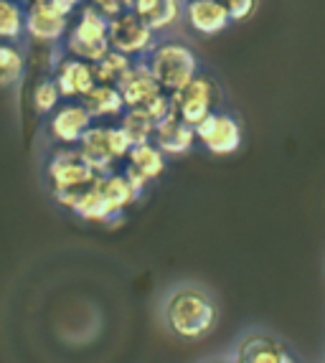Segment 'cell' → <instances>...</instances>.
Here are the masks:
<instances>
[{"mask_svg": "<svg viewBox=\"0 0 325 363\" xmlns=\"http://www.w3.org/2000/svg\"><path fill=\"white\" fill-rule=\"evenodd\" d=\"M216 303L199 287H178L165 303V323L183 340L206 338L216 325Z\"/></svg>", "mask_w": 325, "mask_h": 363, "instance_id": "1", "label": "cell"}, {"mask_svg": "<svg viewBox=\"0 0 325 363\" xmlns=\"http://www.w3.org/2000/svg\"><path fill=\"white\" fill-rule=\"evenodd\" d=\"M48 181L54 188V196L59 203L72 208L77 203V199L84 194L87 188L94 186L99 173L92 168L84 160V155L72 147H64V150L54 152L51 160H48Z\"/></svg>", "mask_w": 325, "mask_h": 363, "instance_id": "2", "label": "cell"}, {"mask_svg": "<svg viewBox=\"0 0 325 363\" xmlns=\"http://www.w3.org/2000/svg\"><path fill=\"white\" fill-rule=\"evenodd\" d=\"M148 64H150V72L158 79V84L168 94L181 91L183 86L191 84L193 79L199 77V59L186 43H158V46H153Z\"/></svg>", "mask_w": 325, "mask_h": 363, "instance_id": "3", "label": "cell"}, {"mask_svg": "<svg viewBox=\"0 0 325 363\" xmlns=\"http://www.w3.org/2000/svg\"><path fill=\"white\" fill-rule=\"evenodd\" d=\"M109 46H112L109 43V23L104 18V13H99L97 8H87L82 13V21L74 26L67 49L77 59L102 61L109 54Z\"/></svg>", "mask_w": 325, "mask_h": 363, "instance_id": "4", "label": "cell"}, {"mask_svg": "<svg viewBox=\"0 0 325 363\" xmlns=\"http://www.w3.org/2000/svg\"><path fill=\"white\" fill-rule=\"evenodd\" d=\"M219 99H221V91H219L216 82L211 77H206V74H199L191 84H186L181 91H175L173 107H175V115L196 128L211 112H216Z\"/></svg>", "mask_w": 325, "mask_h": 363, "instance_id": "5", "label": "cell"}, {"mask_svg": "<svg viewBox=\"0 0 325 363\" xmlns=\"http://www.w3.org/2000/svg\"><path fill=\"white\" fill-rule=\"evenodd\" d=\"M196 138L211 155H234L241 147L244 130H241V122L234 115L216 109L196 125Z\"/></svg>", "mask_w": 325, "mask_h": 363, "instance_id": "6", "label": "cell"}, {"mask_svg": "<svg viewBox=\"0 0 325 363\" xmlns=\"http://www.w3.org/2000/svg\"><path fill=\"white\" fill-rule=\"evenodd\" d=\"M153 33L155 30L145 23L135 11L120 13L109 23V43L120 54H145L153 46Z\"/></svg>", "mask_w": 325, "mask_h": 363, "instance_id": "7", "label": "cell"}, {"mask_svg": "<svg viewBox=\"0 0 325 363\" xmlns=\"http://www.w3.org/2000/svg\"><path fill=\"white\" fill-rule=\"evenodd\" d=\"M183 16L188 26L201 36H216L229 28V23H234L229 11L221 6V0H186Z\"/></svg>", "mask_w": 325, "mask_h": 363, "instance_id": "8", "label": "cell"}, {"mask_svg": "<svg viewBox=\"0 0 325 363\" xmlns=\"http://www.w3.org/2000/svg\"><path fill=\"white\" fill-rule=\"evenodd\" d=\"M92 128V112L84 104H64L61 109H56V115L48 122L51 138L64 143V145H74L82 143L87 133Z\"/></svg>", "mask_w": 325, "mask_h": 363, "instance_id": "9", "label": "cell"}, {"mask_svg": "<svg viewBox=\"0 0 325 363\" xmlns=\"http://www.w3.org/2000/svg\"><path fill=\"white\" fill-rule=\"evenodd\" d=\"M236 363H297L280 340L265 333H249L236 348Z\"/></svg>", "mask_w": 325, "mask_h": 363, "instance_id": "10", "label": "cell"}, {"mask_svg": "<svg viewBox=\"0 0 325 363\" xmlns=\"http://www.w3.org/2000/svg\"><path fill=\"white\" fill-rule=\"evenodd\" d=\"M117 89L122 91L127 109H133V107H143L145 102H150L155 94H160L162 86L158 84V79L153 77L150 64H135V67H130V72L117 82Z\"/></svg>", "mask_w": 325, "mask_h": 363, "instance_id": "11", "label": "cell"}, {"mask_svg": "<svg viewBox=\"0 0 325 363\" xmlns=\"http://www.w3.org/2000/svg\"><path fill=\"white\" fill-rule=\"evenodd\" d=\"M67 28V16L54 8L51 0H36L26 13V30L36 41H56Z\"/></svg>", "mask_w": 325, "mask_h": 363, "instance_id": "12", "label": "cell"}, {"mask_svg": "<svg viewBox=\"0 0 325 363\" xmlns=\"http://www.w3.org/2000/svg\"><path fill=\"white\" fill-rule=\"evenodd\" d=\"M54 82L59 86L61 97H87L97 86L94 67L84 64L82 59H69L59 67Z\"/></svg>", "mask_w": 325, "mask_h": 363, "instance_id": "13", "label": "cell"}, {"mask_svg": "<svg viewBox=\"0 0 325 363\" xmlns=\"http://www.w3.org/2000/svg\"><path fill=\"white\" fill-rule=\"evenodd\" d=\"M196 128L181 120L178 115H170L168 120H162L155 128V145L168 155H183L193 147L196 143Z\"/></svg>", "mask_w": 325, "mask_h": 363, "instance_id": "14", "label": "cell"}, {"mask_svg": "<svg viewBox=\"0 0 325 363\" xmlns=\"http://www.w3.org/2000/svg\"><path fill=\"white\" fill-rule=\"evenodd\" d=\"M79 152L99 176L107 173L117 160L115 150H112V140H109V128H89V133L79 143Z\"/></svg>", "mask_w": 325, "mask_h": 363, "instance_id": "15", "label": "cell"}, {"mask_svg": "<svg viewBox=\"0 0 325 363\" xmlns=\"http://www.w3.org/2000/svg\"><path fill=\"white\" fill-rule=\"evenodd\" d=\"M133 11L153 30H162L181 18V13L186 11V3L183 0H135Z\"/></svg>", "mask_w": 325, "mask_h": 363, "instance_id": "16", "label": "cell"}, {"mask_svg": "<svg viewBox=\"0 0 325 363\" xmlns=\"http://www.w3.org/2000/svg\"><path fill=\"white\" fill-rule=\"evenodd\" d=\"M99 191L104 194V199H107V203L112 208H115V213H120L122 208H127L130 203H133L135 199H138V188L130 183V178L125 176V173H112V176H99Z\"/></svg>", "mask_w": 325, "mask_h": 363, "instance_id": "17", "label": "cell"}, {"mask_svg": "<svg viewBox=\"0 0 325 363\" xmlns=\"http://www.w3.org/2000/svg\"><path fill=\"white\" fill-rule=\"evenodd\" d=\"M97 181H99V178H97ZM72 211L77 213V216L87 218V221H109L112 216H117L115 208L109 206L104 194L99 191V183L89 186L84 194L79 196L77 203L72 206Z\"/></svg>", "mask_w": 325, "mask_h": 363, "instance_id": "18", "label": "cell"}, {"mask_svg": "<svg viewBox=\"0 0 325 363\" xmlns=\"http://www.w3.org/2000/svg\"><path fill=\"white\" fill-rule=\"evenodd\" d=\"M84 107L92 112V117H107V115H120L122 107H127V104L117 86L97 84L84 97Z\"/></svg>", "mask_w": 325, "mask_h": 363, "instance_id": "19", "label": "cell"}, {"mask_svg": "<svg viewBox=\"0 0 325 363\" xmlns=\"http://www.w3.org/2000/svg\"><path fill=\"white\" fill-rule=\"evenodd\" d=\"M122 130H125V135L130 138V143L135 145H145V143H150V138H155V120H153L145 109L140 107H133L127 109V115L122 117Z\"/></svg>", "mask_w": 325, "mask_h": 363, "instance_id": "20", "label": "cell"}, {"mask_svg": "<svg viewBox=\"0 0 325 363\" xmlns=\"http://www.w3.org/2000/svg\"><path fill=\"white\" fill-rule=\"evenodd\" d=\"M127 160L133 165L135 170H140L148 181L150 178H158L165 170V157H162V150L158 145H150V143H145V145H135L127 155Z\"/></svg>", "mask_w": 325, "mask_h": 363, "instance_id": "21", "label": "cell"}, {"mask_svg": "<svg viewBox=\"0 0 325 363\" xmlns=\"http://www.w3.org/2000/svg\"><path fill=\"white\" fill-rule=\"evenodd\" d=\"M130 67H133V64L127 61V54H120V51L112 49L102 61H97L94 77L99 84H107V82H115L117 84V82L130 72Z\"/></svg>", "mask_w": 325, "mask_h": 363, "instance_id": "22", "label": "cell"}, {"mask_svg": "<svg viewBox=\"0 0 325 363\" xmlns=\"http://www.w3.org/2000/svg\"><path fill=\"white\" fill-rule=\"evenodd\" d=\"M26 30V13L13 0H0V38H18Z\"/></svg>", "mask_w": 325, "mask_h": 363, "instance_id": "23", "label": "cell"}, {"mask_svg": "<svg viewBox=\"0 0 325 363\" xmlns=\"http://www.w3.org/2000/svg\"><path fill=\"white\" fill-rule=\"evenodd\" d=\"M21 72H23V56L8 43H0V86L18 82Z\"/></svg>", "mask_w": 325, "mask_h": 363, "instance_id": "24", "label": "cell"}, {"mask_svg": "<svg viewBox=\"0 0 325 363\" xmlns=\"http://www.w3.org/2000/svg\"><path fill=\"white\" fill-rule=\"evenodd\" d=\"M61 99V91L56 86V82H41V84L33 89V109H36V115H48L51 109H56Z\"/></svg>", "mask_w": 325, "mask_h": 363, "instance_id": "25", "label": "cell"}, {"mask_svg": "<svg viewBox=\"0 0 325 363\" xmlns=\"http://www.w3.org/2000/svg\"><path fill=\"white\" fill-rule=\"evenodd\" d=\"M221 6L229 11L231 21H247L257 8V0H221Z\"/></svg>", "mask_w": 325, "mask_h": 363, "instance_id": "26", "label": "cell"}, {"mask_svg": "<svg viewBox=\"0 0 325 363\" xmlns=\"http://www.w3.org/2000/svg\"><path fill=\"white\" fill-rule=\"evenodd\" d=\"M211 363H236V361H211Z\"/></svg>", "mask_w": 325, "mask_h": 363, "instance_id": "27", "label": "cell"}, {"mask_svg": "<svg viewBox=\"0 0 325 363\" xmlns=\"http://www.w3.org/2000/svg\"><path fill=\"white\" fill-rule=\"evenodd\" d=\"M72 3H74V6H77V3H79V0H72Z\"/></svg>", "mask_w": 325, "mask_h": 363, "instance_id": "28", "label": "cell"}]
</instances>
